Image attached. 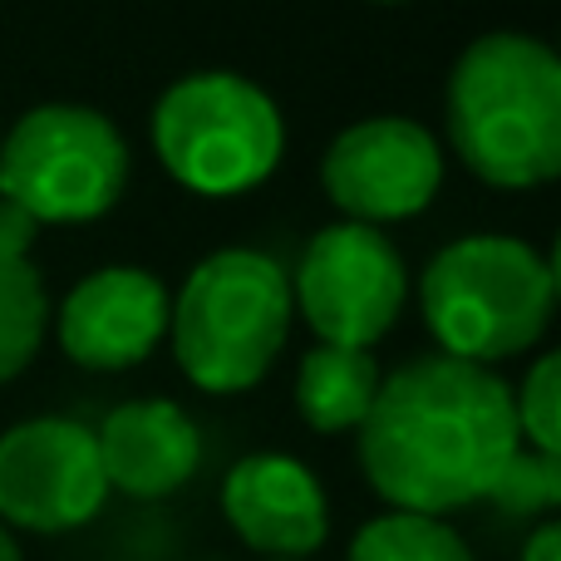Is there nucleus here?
<instances>
[{
  "label": "nucleus",
  "mask_w": 561,
  "mask_h": 561,
  "mask_svg": "<svg viewBox=\"0 0 561 561\" xmlns=\"http://www.w3.org/2000/svg\"><path fill=\"white\" fill-rule=\"evenodd\" d=\"M513 414H517L523 448L561 458V359L552 350L537 355V365L527 369L523 389H513Z\"/></svg>",
  "instance_id": "nucleus-17"
},
{
  "label": "nucleus",
  "mask_w": 561,
  "mask_h": 561,
  "mask_svg": "<svg viewBox=\"0 0 561 561\" xmlns=\"http://www.w3.org/2000/svg\"><path fill=\"white\" fill-rule=\"evenodd\" d=\"M168 286L144 266H104L84 276L65 296L55 316V335L75 365L118 375L134 369L163 345L168 335Z\"/></svg>",
  "instance_id": "nucleus-10"
},
{
  "label": "nucleus",
  "mask_w": 561,
  "mask_h": 561,
  "mask_svg": "<svg viewBox=\"0 0 561 561\" xmlns=\"http://www.w3.org/2000/svg\"><path fill=\"white\" fill-rule=\"evenodd\" d=\"M409 296L399 247L379 227L335 222L320 227L290 276V306L306 316L320 345L369 350L394 330Z\"/></svg>",
  "instance_id": "nucleus-7"
},
{
  "label": "nucleus",
  "mask_w": 561,
  "mask_h": 561,
  "mask_svg": "<svg viewBox=\"0 0 561 561\" xmlns=\"http://www.w3.org/2000/svg\"><path fill=\"white\" fill-rule=\"evenodd\" d=\"M0 561H25V552H20V542H15V533H5V527H0Z\"/></svg>",
  "instance_id": "nucleus-20"
},
{
  "label": "nucleus",
  "mask_w": 561,
  "mask_h": 561,
  "mask_svg": "<svg viewBox=\"0 0 561 561\" xmlns=\"http://www.w3.org/2000/svg\"><path fill=\"white\" fill-rule=\"evenodd\" d=\"M39 237V222L25 213V207L5 203L0 197V256H15V262H30V247Z\"/></svg>",
  "instance_id": "nucleus-18"
},
{
  "label": "nucleus",
  "mask_w": 561,
  "mask_h": 561,
  "mask_svg": "<svg viewBox=\"0 0 561 561\" xmlns=\"http://www.w3.org/2000/svg\"><path fill=\"white\" fill-rule=\"evenodd\" d=\"M290 276L252 247H222L187 272L168 310L178 369L203 394H247L272 375L290 335Z\"/></svg>",
  "instance_id": "nucleus-4"
},
{
  "label": "nucleus",
  "mask_w": 561,
  "mask_h": 561,
  "mask_svg": "<svg viewBox=\"0 0 561 561\" xmlns=\"http://www.w3.org/2000/svg\"><path fill=\"white\" fill-rule=\"evenodd\" d=\"M128 168L124 134L89 104H35L0 138V197L39 227H79L114 213Z\"/></svg>",
  "instance_id": "nucleus-6"
},
{
  "label": "nucleus",
  "mask_w": 561,
  "mask_h": 561,
  "mask_svg": "<svg viewBox=\"0 0 561 561\" xmlns=\"http://www.w3.org/2000/svg\"><path fill=\"white\" fill-rule=\"evenodd\" d=\"M483 503H493L503 517H552L561 507V458L517 448Z\"/></svg>",
  "instance_id": "nucleus-16"
},
{
  "label": "nucleus",
  "mask_w": 561,
  "mask_h": 561,
  "mask_svg": "<svg viewBox=\"0 0 561 561\" xmlns=\"http://www.w3.org/2000/svg\"><path fill=\"white\" fill-rule=\"evenodd\" d=\"M108 493L158 503L193 483L203 463V428L173 399H128L94 428Z\"/></svg>",
  "instance_id": "nucleus-12"
},
{
  "label": "nucleus",
  "mask_w": 561,
  "mask_h": 561,
  "mask_svg": "<svg viewBox=\"0 0 561 561\" xmlns=\"http://www.w3.org/2000/svg\"><path fill=\"white\" fill-rule=\"evenodd\" d=\"M153 153L193 197H242L286 153V118L262 84L232 69H203L153 104Z\"/></svg>",
  "instance_id": "nucleus-5"
},
{
  "label": "nucleus",
  "mask_w": 561,
  "mask_h": 561,
  "mask_svg": "<svg viewBox=\"0 0 561 561\" xmlns=\"http://www.w3.org/2000/svg\"><path fill=\"white\" fill-rule=\"evenodd\" d=\"M448 144L497 193H533L561 173V59L523 30H493L448 75Z\"/></svg>",
  "instance_id": "nucleus-2"
},
{
  "label": "nucleus",
  "mask_w": 561,
  "mask_h": 561,
  "mask_svg": "<svg viewBox=\"0 0 561 561\" xmlns=\"http://www.w3.org/2000/svg\"><path fill=\"white\" fill-rule=\"evenodd\" d=\"M49 296L30 262L0 256V385L15 379L45 345Z\"/></svg>",
  "instance_id": "nucleus-15"
},
{
  "label": "nucleus",
  "mask_w": 561,
  "mask_h": 561,
  "mask_svg": "<svg viewBox=\"0 0 561 561\" xmlns=\"http://www.w3.org/2000/svg\"><path fill=\"white\" fill-rule=\"evenodd\" d=\"M108 503L94 428L39 414L0 434V527L5 533H79Z\"/></svg>",
  "instance_id": "nucleus-8"
},
{
  "label": "nucleus",
  "mask_w": 561,
  "mask_h": 561,
  "mask_svg": "<svg viewBox=\"0 0 561 561\" xmlns=\"http://www.w3.org/2000/svg\"><path fill=\"white\" fill-rule=\"evenodd\" d=\"M222 517L266 561H306L330 537V497L290 454H247L222 478Z\"/></svg>",
  "instance_id": "nucleus-11"
},
{
  "label": "nucleus",
  "mask_w": 561,
  "mask_h": 561,
  "mask_svg": "<svg viewBox=\"0 0 561 561\" xmlns=\"http://www.w3.org/2000/svg\"><path fill=\"white\" fill-rule=\"evenodd\" d=\"M523 561H561V523H537V533L523 542Z\"/></svg>",
  "instance_id": "nucleus-19"
},
{
  "label": "nucleus",
  "mask_w": 561,
  "mask_h": 561,
  "mask_svg": "<svg viewBox=\"0 0 561 561\" xmlns=\"http://www.w3.org/2000/svg\"><path fill=\"white\" fill-rule=\"evenodd\" d=\"M345 561H478L448 517L379 513L350 537Z\"/></svg>",
  "instance_id": "nucleus-14"
},
{
  "label": "nucleus",
  "mask_w": 561,
  "mask_h": 561,
  "mask_svg": "<svg viewBox=\"0 0 561 561\" xmlns=\"http://www.w3.org/2000/svg\"><path fill=\"white\" fill-rule=\"evenodd\" d=\"M419 306L438 355L493 369L542 345L557 316V266L517 237H458L424 266Z\"/></svg>",
  "instance_id": "nucleus-3"
},
{
  "label": "nucleus",
  "mask_w": 561,
  "mask_h": 561,
  "mask_svg": "<svg viewBox=\"0 0 561 561\" xmlns=\"http://www.w3.org/2000/svg\"><path fill=\"white\" fill-rule=\"evenodd\" d=\"M365 483L389 513L448 517L483 503L523 448L513 385L497 369L448 355L409 359L379 379L369 419L355 428Z\"/></svg>",
  "instance_id": "nucleus-1"
},
{
  "label": "nucleus",
  "mask_w": 561,
  "mask_h": 561,
  "mask_svg": "<svg viewBox=\"0 0 561 561\" xmlns=\"http://www.w3.org/2000/svg\"><path fill=\"white\" fill-rule=\"evenodd\" d=\"M320 187L345 213V222H404L444 187V148L414 118H365L325 148Z\"/></svg>",
  "instance_id": "nucleus-9"
},
{
  "label": "nucleus",
  "mask_w": 561,
  "mask_h": 561,
  "mask_svg": "<svg viewBox=\"0 0 561 561\" xmlns=\"http://www.w3.org/2000/svg\"><path fill=\"white\" fill-rule=\"evenodd\" d=\"M379 359L369 350L316 345L296 369V409L316 434H355L379 394Z\"/></svg>",
  "instance_id": "nucleus-13"
},
{
  "label": "nucleus",
  "mask_w": 561,
  "mask_h": 561,
  "mask_svg": "<svg viewBox=\"0 0 561 561\" xmlns=\"http://www.w3.org/2000/svg\"><path fill=\"white\" fill-rule=\"evenodd\" d=\"M375 5H404V0H375Z\"/></svg>",
  "instance_id": "nucleus-21"
}]
</instances>
